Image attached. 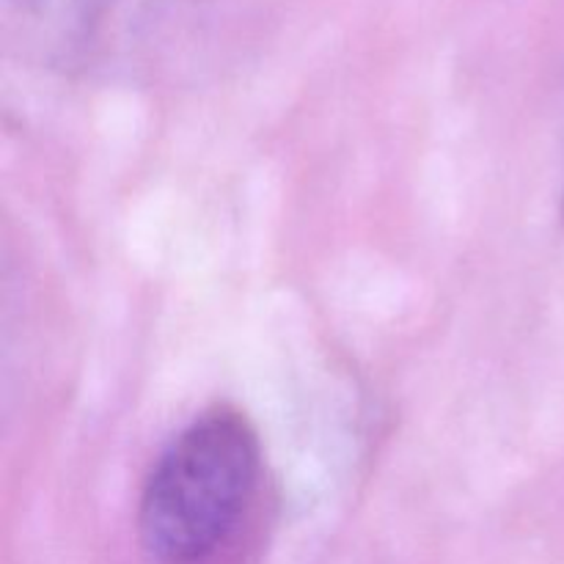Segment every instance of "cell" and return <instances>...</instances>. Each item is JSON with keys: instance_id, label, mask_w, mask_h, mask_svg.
I'll return each mask as SVG.
<instances>
[{"instance_id": "obj_1", "label": "cell", "mask_w": 564, "mask_h": 564, "mask_svg": "<svg viewBox=\"0 0 564 564\" xmlns=\"http://www.w3.org/2000/svg\"><path fill=\"white\" fill-rule=\"evenodd\" d=\"M262 446L235 408H213L152 463L138 501V538L158 564H198L226 543L257 494Z\"/></svg>"}, {"instance_id": "obj_2", "label": "cell", "mask_w": 564, "mask_h": 564, "mask_svg": "<svg viewBox=\"0 0 564 564\" xmlns=\"http://www.w3.org/2000/svg\"><path fill=\"white\" fill-rule=\"evenodd\" d=\"M99 0H3L9 36L42 61L72 58L91 36Z\"/></svg>"}, {"instance_id": "obj_3", "label": "cell", "mask_w": 564, "mask_h": 564, "mask_svg": "<svg viewBox=\"0 0 564 564\" xmlns=\"http://www.w3.org/2000/svg\"><path fill=\"white\" fill-rule=\"evenodd\" d=\"M562 220H564V193H562Z\"/></svg>"}]
</instances>
